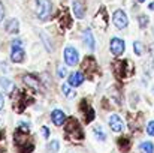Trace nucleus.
Segmentation results:
<instances>
[{"label": "nucleus", "instance_id": "1", "mask_svg": "<svg viewBox=\"0 0 154 153\" xmlns=\"http://www.w3.org/2000/svg\"><path fill=\"white\" fill-rule=\"evenodd\" d=\"M14 141H15L20 153H30L33 150V143L29 137V131H23L18 128L14 135Z\"/></svg>", "mask_w": 154, "mask_h": 153}, {"label": "nucleus", "instance_id": "2", "mask_svg": "<svg viewBox=\"0 0 154 153\" xmlns=\"http://www.w3.org/2000/svg\"><path fill=\"white\" fill-rule=\"evenodd\" d=\"M64 129H66V135H67L70 140H73V141H78V140H82V138H84V132H82V129H81L78 120L73 119V117L67 119Z\"/></svg>", "mask_w": 154, "mask_h": 153}, {"label": "nucleus", "instance_id": "3", "mask_svg": "<svg viewBox=\"0 0 154 153\" xmlns=\"http://www.w3.org/2000/svg\"><path fill=\"white\" fill-rule=\"evenodd\" d=\"M36 6H38V17L41 20H48L50 15H51V11H52V5L50 0H36Z\"/></svg>", "mask_w": 154, "mask_h": 153}, {"label": "nucleus", "instance_id": "4", "mask_svg": "<svg viewBox=\"0 0 154 153\" xmlns=\"http://www.w3.org/2000/svg\"><path fill=\"white\" fill-rule=\"evenodd\" d=\"M82 71L85 72V75L88 78H93V75L97 74L99 66H97V62H96V59L93 56H88V57L84 59V62H82Z\"/></svg>", "mask_w": 154, "mask_h": 153}, {"label": "nucleus", "instance_id": "5", "mask_svg": "<svg viewBox=\"0 0 154 153\" xmlns=\"http://www.w3.org/2000/svg\"><path fill=\"white\" fill-rule=\"evenodd\" d=\"M11 59H12V62H15V63H21V62H24V59H26V53H24V48L21 47V42H20L18 39L12 42Z\"/></svg>", "mask_w": 154, "mask_h": 153}, {"label": "nucleus", "instance_id": "6", "mask_svg": "<svg viewBox=\"0 0 154 153\" xmlns=\"http://www.w3.org/2000/svg\"><path fill=\"white\" fill-rule=\"evenodd\" d=\"M78 59H79V54L73 47L64 48V62H66L67 66H75L78 63Z\"/></svg>", "mask_w": 154, "mask_h": 153}, {"label": "nucleus", "instance_id": "7", "mask_svg": "<svg viewBox=\"0 0 154 153\" xmlns=\"http://www.w3.org/2000/svg\"><path fill=\"white\" fill-rule=\"evenodd\" d=\"M111 47V53L114 54V56H121L124 50H126V44H124V41L123 39H120V38H112L111 39V44H109Z\"/></svg>", "mask_w": 154, "mask_h": 153}, {"label": "nucleus", "instance_id": "8", "mask_svg": "<svg viewBox=\"0 0 154 153\" xmlns=\"http://www.w3.org/2000/svg\"><path fill=\"white\" fill-rule=\"evenodd\" d=\"M112 21H114V24H115L117 29H124V27H127V23H129L127 15L123 11H115L114 12V17H112Z\"/></svg>", "mask_w": 154, "mask_h": 153}, {"label": "nucleus", "instance_id": "9", "mask_svg": "<svg viewBox=\"0 0 154 153\" xmlns=\"http://www.w3.org/2000/svg\"><path fill=\"white\" fill-rule=\"evenodd\" d=\"M127 63L129 62H126V60H117L114 63V72L118 78H126L127 75H130L129 72H126V65Z\"/></svg>", "mask_w": 154, "mask_h": 153}, {"label": "nucleus", "instance_id": "10", "mask_svg": "<svg viewBox=\"0 0 154 153\" xmlns=\"http://www.w3.org/2000/svg\"><path fill=\"white\" fill-rule=\"evenodd\" d=\"M108 122H109V126H111V129H112L114 132H121V131L124 129V123H123V120L120 119V116H117V114H112Z\"/></svg>", "mask_w": 154, "mask_h": 153}, {"label": "nucleus", "instance_id": "11", "mask_svg": "<svg viewBox=\"0 0 154 153\" xmlns=\"http://www.w3.org/2000/svg\"><path fill=\"white\" fill-rule=\"evenodd\" d=\"M81 113L84 114V119H85L87 123H90V122L94 119V111H93V108L90 107V104L87 101L81 102Z\"/></svg>", "mask_w": 154, "mask_h": 153}, {"label": "nucleus", "instance_id": "12", "mask_svg": "<svg viewBox=\"0 0 154 153\" xmlns=\"http://www.w3.org/2000/svg\"><path fill=\"white\" fill-rule=\"evenodd\" d=\"M51 120L55 126H61L66 122V114L61 110H54L51 113Z\"/></svg>", "mask_w": 154, "mask_h": 153}, {"label": "nucleus", "instance_id": "13", "mask_svg": "<svg viewBox=\"0 0 154 153\" xmlns=\"http://www.w3.org/2000/svg\"><path fill=\"white\" fill-rule=\"evenodd\" d=\"M82 41H84L85 47H88L90 50H94L96 42H94V36H93V33H91V30H90V29L84 30V33H82Z\"/></svg>", "mask_w": 154, "mask_h": 153}, {"label": "nucleus", "instance_id": "14", "mask_svg": "<svg viewBox=\"0 0 154 153\" xmlns=\"http://www.w3.org/2000/svg\"><path fill=\"white\" fill-rule=\"evenodd\" d=\"M67 83H69L70 87H78V86H81L84 83V75L81 72H73V74H70Z\"/></svg>", "mask_w": 154, "mask_h": 153}, {"label": "nucleus", "instance_id": "15", "mask_svg": "<svg viewBox=\"0 0 154 153\" xmlns=\"http://www.w3.org/2000/svg\"><path fill=\"white\" fill-rule=\"evenodd\" d=\"M99 21H102V29H106V26H108V14H106V9L105 8H100V11L96 14V18H94V23H96V26L99 24Z\"/></svg>", "mask_w": 154, "mask_h": 153}, {"label": "nucleus", "instance_id": "16", "mask_svg": "<svg viewBox=\"0 0 154 153\" xmlns=\"http://www.w3.org/2000/svg\"><path fill=\"white\" fill-rule=\"evenodd\" d=\"M5 29H6L8 33H11V35H17L18 30H20V23H18V20H9V21L6 23Z\"/></svg>", "mask_w": 154, "mask_h": 153}, {"label": "nucleus", "instance_id": "17", "mask_svg": "<svg viewBox=\"0 0 154 153\" xmlns=\"http://www.w3.org/2000/svg\"><path fill=\"white\" fill-rule=\"evenodd\" d=\"M23 80H24L26 86H29V87H32V89H35V90L39 89V81H38V78H36L35 75H24Z\"/></svg>", "mask_w": 154, "mask_h": 153}, {"label": "nucleus", "instance_id": "18", "mask_svg": "<svg viewBox=\"0 0 154 153\" xmlns=\"http://www.w3.org/2000/svg\"><path fill=\"white\" fill-rule=\"evenodd\" d=\"M73 15L76 18H82L84 17V5L79 0H75L73 2Z\"/></svg>", "mask_w": 154, "mask_h": 153}, {"label": "nucleus", "instance_id": "19", "mask_svg": "<svg viewBox=\"0 0 154 153\" xmlns=\"http://www.w3.org/2000/svg\"><path fill=\"white\" fill-rule=\"evenodd\" d=\"M0 87H2L5 92L11 93V92L14 90V83H12L11 80H8V78H0Z\"/></svg>", "mask_w": 154, "mask_h": 153}, {"label": "nucleus", "instance_id": "20", "mask_svg": "<svg viewBox=\"0 0 154 153\" xmlns=\"http://www.w3.org/2000/svg\"><path fill=\"white\" fill-rule=\"evenodd\" d=\"M139 149H141L142 153H154V146L151 141H144V143H141Z\"/></svg>", "mask_w": 154, "mask_h": 153}, {"label": "nucleus", "instance_id": "21", "mask_svg": "<svg viewBox=\"0 0 154 153\" xmlns=\"http://www.w3.org/2000/svg\"><path fill=\"white\" fill-rule=\"evenodd\" d=\"M58 149H60V143L57 141V140H52L51 143L48 144V150L51 153H57L58 152Z\"/></svg>", "mask_w": 154, "mask_h": 153}, {"label": "nucleus", "instance_id": "22", "mask_svg": "<svg viewBox=\"0 0 154 153\" xmlns=\"http://www.w3.org/2000/svg\"><path fill=\"white\" fill-rule=\"evenodd\" d=\"M94 135H96V138H99L100 141H105V140H106V135H105V132L102 131L100 126H96V128H94Z\"/></svg>", "mask_w": 154, "mask_h": 153}, {"label": "nucleus", "instance_id": "23", "mask_svg": "<svg viewBox=\"0 0 154 153\" xmlns=\"http://www.w3.org/2000/svg\"><path fill=\"white\" fill-rule=\"evenodd\" d=\"M61 90H63V93L66 95V98H69V99L75 96V92H72V90L69 89V86H67V84H63V86H61Z\"/></svg>", "mask_w": 154, "mask_h": 153}, {"label": "nucleus", "instance_id": "24", "mask_svg": "<svg viewBox=\"0 0 154 153\" xmlns=\"http://www.w3.org/2000/svg\"><path fill=\"white\" fill-rule=\"evenodd\" d=\"M133 51H135V54H136V56H141V54L144 53V48H142V44H141L139 41L133 42Z\"/></svg>", "mask_w": 154, "mask_h": 153}, {"label": "nucleus", "instance_id": "25", "mask_svg": "<svg viewBox=\"0 0 154 153\" xmlns=\"http://www.w3.org/2000/svg\"><path fill=\"white\" fill-rule=\"evenodd\" d=\"M138 21H139V27H141V29H145V27H147V24H148V17L141 15V17L138 18Z\"/></svg>", "mask_w": 154, "mask_h": 153}, {"label": "nucleus", "instance_id": "26", "mask_svg": "<svg viewBox=\"0 0 154 153\" xmlns=\"http://www.w3.org/2000/svg\"><path fill=\"white\" fill-rule=\"evenodd\" d=\"M118 144H120L121 150H124V152L129 149V140H126V138H124V140H123V138H121V140H118Z\"/></svg>", "mask_w": 154, "mask_h": 153}, {"label": "nucleus", "instance_id": "27", "mask_svg": "<svg viewBox=\"0 0 154 153\" xmlns=\"http://www.w3.org/2000/svg\"><path fill=\"white\" fill-rule=\"evenodd\" d=\"M147 134L154 137V122H150V123L147 125Z\"/></svg>", "mask_w": 154, "mask_h": 153}, {"label": "nucleus", "instance_id": "28", "mask_svg": "<svg viewBox=\"0 0 154 153\" xmlns=\"http://www.w3.org/2000/svg\"><path fill=\"white\" fill-rule=\"evenodd\" d=\"M57 75H58L60 78H63V77H66V68H63V66H58V71H57Z\"/></svg>", "mask_w": 154, "mask_h": 153}, {"label": "nucleus", "instance_id": "29", "mask_svg": "<svg viewBox=\"0 0 154 153\" xmlns=\"http://www.w3.org/2000/svg\"><path fill=\"white\" fill-rule=\"evenodd\" d=\"M41 131H42V135H44V138H48V137H50V131H48V128H45V126H44Z\"/></svg>", "mask_w": 154, "mask_h": 153}, {"label": "nucleus", "instance_id": "30", "mask_svg": "<svg viewBox=\"0 0 154 153\" xmlns=\"http://www.w3.org/2000/svg\"><path fill=\"white\" fill-rule=\"evenodd\" d=\"M3 17H5V11H3V5H2V2H0V21L3 20Z\"/></svg>", "mask_w": 154, "mask_h": 153}, {"label": "nucleus", "instance_id": "31", "mask_svg": "<svg viewBox=\"0 0 154 153\" xmlns=\"http://www.w3.org/2000/svg\"><path fill=\"white\" fill-rule=\"evenodd\" d=\"M3 104H5V99H3V96L0 95V111H2V108H3Z\"/></svg>", "mask_w": 154, "mask_h": 153}, {"label": "nucleus", "instance_id": "32", "mask_svg": "<svg viewBox=\"0 0 154 153\" xmlns=\"http://www.w3.org/2000/svg\"><path fill=\"white\" fill-rule=\"evenodd\" d=\"M150 9H151V11H154V2H153V3H150Z\"/></svg>", "mask_w": 154, "mask_h": 153}, {"label": "nucleus", "instance_id": "33", "mask_svg": "<svg viewBox=\"0 0 154 153\" xmlns=\"http://www.w3.org/2000/svg\"><path fill=\"white\" fill-rule=\"evenodd\" d=\"M138 2H139V3H142V2H145V0H138Z\"/></svg>", "mask_w": 154, "mask_h": 153}, {"label": "nucleus", "instance_id": "34", "mask_svg": "<svg viewBox=\"0 0 154 153\" xmlns=\"http://www.w3.org/2000/svg\"><path fill=\"white\" fill-rule=\"evenodd\" d=\"M153 92H154V89H153Z\"/></svg>", "mask_w": 154, "mask_h": 153}]
</instances>
